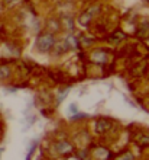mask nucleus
<instances>
[{
	"label": "nucleus",
	"instance_id": "2",
	"mask_svg": "<svg viewBox=\"0 0 149 160\" xmlns=\"http://www.w3.org/2000/svg\"><path fill=\"white\" fill-rule=\"evenodd\" d=\"M9 74H10V70H9L7 66H0V80L6 79Z\"/></svg>",
	"mask_w": 149,
	"mask_h": 160
},
{
	"label": "nucleus",
	"instance_id": "3",
	"mask_svg": "<svg viewBox=\"0 0 149 160\" xmlns=\"http://www.w3.org/2000/svg\"><path fill=\"white\" fill-rule=\"evenodd\" d=\"M57 148H58L59 152H64V150H71V146L67 143H59L58 146H57Z\"/></svg>",
	"mask_w": 149,
	"mask_h": 160
},
{
	"label": "nucleus",
	"instance_id": "5",
	"mask_svg": "<svg viewBox=\"0 0 149 160\" xmlns=\"http://www.w3.org/2000/svg\"><path fill=\"white\" fill-rule=\"evenodd\" d=\"M133 157H132V154H128L126 157H122V159H119V160H132Z\"/></svg>",
	"mask_w": 149,
	"mask_h": 160
},
{
	"label": "nucleus",
	"instance_id": "1",
	"mask_svg": "<svg viewBox=\"0 0 149 160\" xmlns=\"http://www.w3.org/2000/svg\"><path fill=\"white\" fill-rule=\"evenodd\" d=\"M36 44H38V48L45 52V51H48L51 47L54 45V37H51V35H42V37L38 38Z\"/></svg>",
	"mask_w": 149,
	"mask_h": 160
},
{
	"label": "nucleus",
	"instance_id": "4",
	"mask_svg": "<svg viewBox=\"0 0 149 160\" xmlns=\"http://www.w3.org/2000/svg\"><path fill=\"white\" fill-rule=\"evenodd\" d=\"M35 146H36V144L33 143V146H32V148H30V152H29V154H28V157H26V160H30V156H32V152H33V148H35Z\"/></svg>",
	"mask_w": 149,
	"mask_h": 160
},
{
	"label": "nucleus",
	"instance_id": "6",
	"mask_svg": "<svg viewBox=\"0 0 149 160\" xmlns=\"http://www.w3.org/2000/svg\"><path fill=\"white\" fill-rule=\"evenodd\" d=\"M0 153H2V150H0Z\"/></svg>",
	"mask_w": 149,
	"mask_h": 160
}]
</instances>
